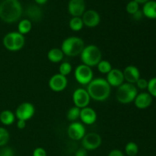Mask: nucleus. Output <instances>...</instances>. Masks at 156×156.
Instances as JSON below:
<instances>
[{
    "label": "nucleus",
    "instance_id": "nucleus-28",
    "mask_svg": "<svg viewBox=\"0 0 156 156\" xmlns=\"http://www.w3.org/2000/svg\"><path fill=\"white\" fill-rule=\"evenodd\" d=\"M72 70H73V66H72L70 62H61V64L59 65V73L62 75V76H66V77L71 73Z\"/></svg>",
    "mask_w": 156,
    "mask_h": 156
},
{
    "label": "nucleus",
    "instance_id": "nucleus-4",
    "mask_svg": "<svg viewBox=\"0 0 156 156\" xmlns=\"http://www.w3.org/2000/svg\"><path fill=\"white\" fill-rule=\"evenodd\" d=\"M82 64L89 67H94L102 59V53L98 47L94 44L85 46L80 54Z\"/></svg>",
    "mask_w": 156,
    "mask_h": 156
},
{
    "label": "nucleus",
    "instance_id": "nucleus-33",
    "mask_svg": "<svg viewBox=\"0 0 156 156\" xmlns=\"http://www.w3.org/2000/svg\"><path fill=\"white\" fill-rule=\"evenodd\" d=\"M0 156H14V151L10 147H4L0 150Z\"/></svg>",
    "mask_w": 156,
    "mask_h": 156
},
{
    "label": "nucleus",
    "instance_id": "nucleus-11",
    "mask_svg": "<svg viewBox=\"0 0 156 156\" xmlns=\"http://www.w3.org/2000/svg\"><path fill=\"white\" fill-rule=\"evenodd\" d=\"M67 134L71 140L78 141L82 140L86 134V129L83 123L80 122H72L67 129Z\"/></svg>",
    "mask_w": 156,
    "mask_h": 156
},
{
    "label": "nucleus",
    "instance_id": "nucleus-17",
    "mask_svg": "<svg viewBox=\"0 0 156 156\" xmlns=\"http://www.w3.org/2000/svg\"><path fill=\"white\" fill-rule=\"evenodd\" d=\"M97 113L93 108L86 107L80 111V117L79 119L81 120L82 123L85 125H92L97 120Z\"/></svg>",
    "mask_w": 156,
    "mask_h": 156
},
{
    "label": "nucleus",
    "instance_id": "nucleus-35",
    "mask_svg": "<svg viewBox=\"0 0 156 156\" xmlns=\"http://www.w3.org/2000/svg\"><path fill=\"white\" fill-rule=\"evenodd\" d=\"M132 16H133V19L136 20V21H140V20L143 18V16H144V15H143V12H142L141 10H139V11H137L136 13H134Z\"/></svg>",
    "mask_w": 156,
    "mask_h": 156
},
{
    "label": "nucleus",
    "instance_id": "nucleus-15",
    "mask_svg": "<svg viewBox=\"0 0 156 156\" xmlns=\"http://www.w3.org/2000/svg\"><path fill=\"white\" fill-rule=\"evenodd\" d=\"M68 11L73 17H82L85 12V0H69Z\"/></svg>",
    "mask_w": 156,
    "mask_h": 156
},
{
    "label": "nucleus",
    "instance_id": "nucleus-2",
    "mask_svg": "<svg viewBox=\"0 0 156 156\" xmlns=\"http://www.w3.org/2000/svg\"><path fill=\"white\" fill-rule=\"evenodd\" d=\"M87 91L91 99L96 101H105L111 95V87L105 79H93L87 85Z\"/></svg>",
    "mask_w": 156,
    "mask_h": 156
},
{
    "label": "nucleus",
    "instance_id": "nucleus-6",
    "mask_svg": "<svg viewBox=\"0 0 156 156\" xmlns=\"http://www.w3.org/2000/svg\"><path fill=\"white\" fill-rule=\"evenodd\" d=\"M2 44L5 48L9 51H19L24 47L25 44V38L24 35L17 31L9 32L6 34L3 37Z\"/></svg>",
    "mask_w": 156,
    "mask_h": 156
},
{
    "label": "nucleus",
    "instance_id": "nucleus-14",
    "mask_svg": "<svg viewBox=\"0 0 156 156\" xmlns=\"http://www.w3.org/2000/svg\"><path fill=\"white\" fill-rule=\"evenodd\" d=\"M111 87L118 88L120 85L124 83V77H123V71L119 69H112L107 74V78L105 79Z\"/></svg>",
    "mask_w": 156,
    "mask_h": 156
},
{
    "label": "nucleus",
    "instance_id": "nucleus-30",
    "mask_svg": "<svg viewBox=\"0 0 156 156\" xmlns=\"http://www.w3.org/2000/svg\"><path fill=\"white\" fill-rule=\"evenodd\" d=\"M126 12H127V13L133 15L134 13H136L137 11L140 10V4H138L136 2L132 0V1L129 2L127 3V5H126Z\"/></svg>",
    "mask_w": 156,
    "mask_h": 156
},
{
    "label": "nucleus",
    "instance_id": "nucleus-8",
    "mask_svg": "<svg viewBox=\"0 0 156 156\" xmlns=\"http://www.w3.org/2000/svg\"><path fill=\"white\" fill-rule=\"evenodd\" d=\"M35 114V108L33 104L30 102H23L16 108L15 115L18 120H30Z\"/></svg>",
    "mask_w": 156,
    "mask_h": 156
},
{
    "label": "nucleus",
    "instance_id": "nucleus-3",
    "mask_svg": "<svg viewBox=\"0 0 156 156\" xmlns=\"http://www.w3.org/2000/svg\"><path fill=\"white\" fill-rule=\"evenodd\" d=\"M85 47V42L82 38L79 37H69L62 41L61 50L66 56L74 57L80 56Z\"/></svg>",
    "mask_w": 156,
    "mask_h": 156
},
{
    "label": "nucleus",
    "instance_id": "nucleus-18",
    "mask_svg": "<svg viewBox=\"0 0 156 156\" xmlns=\"http://www.w3.org/2000/svg\"><path fill=\"white\" fill-rule=\"evenodd\" d=\"M152 100L153 98L149 92H141L138 93L133 102L138 109L145 110L152 105Z\"/></svg>",
    "mask_w": 156,
    "mask_h": 156
},
{
    "label": "nucleus",
    "instance_id": "nucleus-37",
    "mask_svg": "<svg viewBox=\"0 0 156 156\" xmlns=\"http://www.w3.org/2000/svg\"><path fill=\"white\" fill-rule=\"evenodd\" d=\"M108 156H124L123 152L119 149H113L109 152Z\"/></svg>",
    "mask_w": 156,
    "mask_h": 156
},
{
    "label": "nucleus",
    "instance_id": "nucleus-16",
    "mask_svg": "<svg viewBox=\"0 0 156 156\" xmlns=\"http://www.w3.org/2000/svg\"><path fill=\"white\" fill-rule=\"evenodd\" d=\"M123 77L124 81L129 84L135 85L137 81L140 79V72L136 66L133 65L127 66L123 69Z\"/></svg>",
    "mask_w": 156,
    "mask_h": 156
},
{
    "label": "nucleus",
    "instance_id": "nucleus-10",
    "mask_svg": "<svg viewBox=\"0 0 156 156\" xmlns=\"http://www.w3.org/2000/svg\"><path fill=\"white\" fill-rule=\"evenodd\" d=\"M72 98H73L74 106L77 107L80 109L88 107L90 100H91V98H90L87 90L82 88H79L73 91Z\"/></svg>",
    "mask_w": 156,
    "mask_h": 156
},
{
    "label": "nucleus",
    "instance_id": "nucleus-40",
    "mask_svg": "<svg viewBox=\"0 0 156 156\" xmlns=\"http://www.w3.org/2000/svg\"><path fill=\"white\" fill-rule=\"evenodd\" d=\"M133 1L136 2L138 4H143V5H144L145 3L149 1V0H133Z\"/></svg>",
    "mask_w": 156,
    "mask_h": 156
},
{
    "label": "nucleus",
    "instance_id": "nucleus-38",
    "mask_svg": "<svg viewBox=\"0 0 156 156\" xmlns=\"http://www.w3.org/2000/svg\"><path fill=\"white\" fill-rule=\"evenodd\" d=\"M17 127L19 129H24L26 127V121L18 120V121H17Z\"/></svg>",
    "mask_w": 156,
    "mask_h": 156
},
{
    "label": "nucleus",
    "instance_id": "nucleus-9",
    "mask_svg": "<svg viewBox=\"0 0 156 156\" xmlns=\"http://www.w3.org/2000/svg\"><path fill=\"white\" fill-rule=\"evenodd\" d=\"M102 143L101 136L97 133H86L82 140V148L87 151H93L98 149Z\"/></svg>",
    "mask_w": 156,
    "mask_h": 156
},
{
    "label": "nucleus",
    "instance_id": "nucleus-25",
    "mask_svg": "<svg viewBox=\"0 0 156 156\" xmlns=\"http://www.w3.org/2000/svg\"><path fill=\"white\" fill-rule=\"evenodd\" d=\"M80 108H77V107L74 106L70 108L68 110L66 113V118L69 121L72 122H76L77 121L80 117Z\"/></svg>",
    "mask_w": 156,
    "mask_h": 156
},
{
    "label": "nucleus",
    "instance_id": "nucleus-32",
    "mask_svg": "<svg viewBox=\"0 0 156 156\" xmlns=\"http://www.w3.org/2000/svg\"><path fill=\"white\" fill-rule=\"evenodd\" d=\"M135 85L137 88H139V89L140 90L147 89L148 80H146V79H143V78H140V79L137 81L136 83L135 84Z\"/></svg>",
    "mask_w": 156,
    "mask_h": 156
},
{
    "label": "nucleus",
    "instance_id": "nucleus-21",
    "mask_svg": "<svg viewBox=\"0 0 156 156\" xmlns=\"http://www.w3.org/2000/svg\"><path fill=\"white\" fill-rule=\"evenodd\" d=\"M64 53L59 48H52L47 53V59L53 63H58L62 62L64 58Z\"/></svg>",
    "mask_w": 156,
    "mask_h": 156
},
{
    "label": "nucleus",
    "instance_id": "nucleus-20",
    "mask_svg": "<svg viewBox=\"0 0 156 156\" xmlns=\"http://www.w3.org/2000/svg\"><path fill=\"white\" fill-rule=\"evenodd\" d=\"M143 15L149 19H156V1L149 0L143 5Z\"/></svg>",
    "mask_w": 156,
    "mask_h": 156
},
{
    "label": "nucleus",
    "instance_id": "nucleus-23",
    "mask_svg": "<svg viewBox=\"0 0 156 156\" xmlns=\"http://www.w3.org/2000/svg\"><path fill=\"white\" fill-rule=\"evenodd\" d=\"M32 29V23L27 18L23 19L19 21L18 24V32L21 34L24 35L28 34Z\"/></svg>",
    "mask_w": 156,
    "mask_h": 156
},
{
    "label": "nucleus",
    "instance_id": "nucleus-39",
    "mask_svg": "<svg viewBox=\"0 0 156 156\" xmlns=\"http://www.w3.org/2000/svg\"><path fill=\"white\" fill-rule=\"evenodd\" d=\"M48 0H34V2H36L37 5H42L46 4Z\"/></svg>",
    "mask_w": 156,
    "mask_h": 156
},
{
    "label": "nucleus",
    "instance_id": "nucleus-26",
    "mask_svg": "<svg viewBox=\"0 0 156 156\" xmlns=\"http://www.w3.org/2000/svg\"><path fill=\"white\" fill-rule=\"evenodd\" d=\"M96 66H97L99 73H102V74H108L113 69L111 62L108 60H104V59H101Z\"/></svg>",
    "mask_w": 156,
    "mask_h": 156
},
{
    "label": "nucleus",
    "instance_id": "nucleus-24",
    "mask_svg": "<svg viewBox=\"0 0 156 156\" xmlns=\"http://www.w3.org/2000/svg\"><path fill=\"white\" fill-rule=\"evenodd\" d=\"M69 28L71 29L73 31H80L84 27V24L83 21H82V18H81V17H73V18L69 20Z\"/></svg>",
    "mask_w": 156,
    "mask_h": 156
},
{
    "label": "nucleus",
    "instance_id": "nucleus-12",
    "mask_svg": "<svg viewBox=\"0 0 156 156\" xmlns=\"http://www.w3.org/2000/svg\"><path fill=\"white\" fill-rule=\"evenodd\" d=\"M49 87L54 92H60L64 91L68 85V80L66 77L57 73L51 76L48 82Z\"/></svg>",
    "mask_w": 156,
    "mask_h": 156
},
{
    "label": "nucleus",
    "instance_id": "nucleus-13",
    "mask_svg": "<svg viewBox=\"0 0 156 156\" xmlns=\"http://www.w3.org/2000/svg\"><path fill=\"white\" fill-rule=\"evenodd\" d=\"M81 18L83 21L84 25L88 27H95L100 24V15L98 12L93 9L85 11Z\"/></svg>",
    "mask_w": 156,
    "mask_h": 156
},
{
    "label": "nucleus",
    "instance_id": "nucleus-5",
    "mask_svg": "<svg viewBox=\"0 0 156 156\" xmlns=\"http://www.w3.org/2000/svg\"><path fill=\"white\" fill-rule=\"evenodd\" d=\"M138 94V88L135 85L124 82L117 88L116 98L122 105H128L134 101Z\"/></svg>",
    "mask_w": 156,
    "mask_h": 156
},
{
    "label": "nucleus",
    "instance_id": "nucleus-36",
    "mask_svg": "<svg viewBox=\"0 0 156 156\" xmlns=\"http://www.w3.org/2000/svg\"><path fill=\"white\" fill-rule=\"evenodd\" d=\"M75 156H88V151L84 148H81L76 151Z\"/></svg>",
    "mask_w": 156,
    "mask_h": 156
},
{
    "label": "nucleus",
    "instance_id": "nucleus-19",
    "mask_svg": "<svg viewBox=\"0 0 156 156\" xmlns=\"http://www.w3.org/2000/svg\"><path fill=\"white\" fill-rule=\"evenodd\" d=\"M26 15L30 21L39 22L44 16L43 10L38 5H30L26 9Z\"/></svg>",
    "mask_w": 156,
    "mask_h": 156
},
{
    "label": "nucleus",
    "instance_id": "nucleus-34",
    "mask_svg": "<svg viewBox=\"0 0 156 156\" xmlns=\"http://www.w3.org/2000/svg\"><path fill=\"white\" fill-rule=\"evenodd\" d=\"M33 156H47V152L44 148L37 147L33 151Z\"/></svg>",
    "mask_w": 156,
    "mask_h": 156
},
{
    "label": "nucleus",
    "instance_id": "nucleus-27",
    "mask_svg": "<svg viewBox=\"0 0 156 156\" xmlns=\"http://www.w3.org/2000/svg\"><path fill=\"white\" fill-rule=\"evenodd\" d=\"M139 152V146L134 142H129L125 146V152L128 156H136Z\"/></svg>",
    "mask_w": 156,
    "mask_h": 156
},
{
    "label": "nucleus",
    "instance_id": "nucleus-7",
    "mask_svg": "<svg viewBox=\"0 0 156 156\" xmlns=\"http://www.w3.org/2000/svg\"><path fill=\"white\" fill-rule=\"evenodd\" d=\"M94 74L91 67L84 64L76 66L74 72V77L76 82L82 85H87L94 78Z\"/></svg>",
    "mask_w": 156,
    "mask_h": 156
},
{
    "label": "nucleus",
    "instance_id": "nucleus-22",
    "mask_svg": "<svg viewBox=\"0 0 156 156\" xmlns=\"http://www.w3.org/2000/svg\"><path fill=\"white\" fill-rule=\"evenodd\" d=\"M15 115L9 110H4L0 113V122L4 126H10L15 121Z\"/></svg>",
    "mask_w": 156,
    "mask_h": 156
},
{
    "label": "nucleus",
    "instance_id": "nucleus-29",
    "mask_svg": "<svg viewBox=\"0 0 156 156\" xmlns=\"http://www.w3.org/2000/svg\"><path fill=\"white\" fill-rule=\"evenodd\" d=\"M10 135L5 128L0 127V147L5 146L9 141Z\"/></svg>",
    "mask_w": 156,
    "mask_h": 156
},
{
    "label": "nucleus",
    "instance_id": "nucleus-1",
    "mask_svg": "<svg viewBox=\"0 0 156 156\" xmlns=\"http://www.w3.org/2000/svg\"><path fill=\"white\" fill-rule=\"evenodd\" d=\"M23 9L19 0H3L0 3V19L7 24H12L21 18Z\"/></svg>",
    "mask_w": 156,
    "mask_h": 156
},
{
    "label": "nucleus",
    "instance_id": "nucleus-31",
    "mask_svg": "<svg viewBox=\"0 0 156 156\" xmlns=\"http://www.w3.org/2000/svg\"><path fill=\"white\" fill-rule=\"evenodd\" d=\"M147 90L152 98H156V77L152 78L148 81Z\"/></svg>",
    "mask_w": 156,
    "mask_h": 156
}]
</instances>
